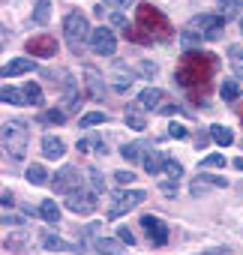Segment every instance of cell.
I'll return each mask as SVG.
<instances>
[{
  "label": "cell",
  "mask_w": 243,
  "mask_h": 255,
  "mask_svg": "<svg viewBox=\"0 0 243 255\" xmlns=\"http://www.w3.org/2000/svg\"><path fill=\"white\" fill-rule=\"evenodd\" d=\"M216 72V54L210 51H183L177 69H174V81L186 90H192V96L207 93V81Z\"/></svg>",
  "instance_id": "cell-1"
},
{
  "label": "cell",
  "mask_w": 243,
  "mask_h": 255,
  "mask_svg": "<svg viewBox=\"0 0 243 255\" xmlns=\"http://www.w3.org/2000/svg\"><path fill=\"white\" fill-rule=\"evenodd\" d=\"M135 21H138V30L150 33V39H159V42H171L174 39V27L171 21L150 3H138L135 9Z\"/></svg>",
  "instance_id": "cell-2"
},
{
  "label": "cell",
  "mask_w": 243,
  "mask_h": 255,
  "mask_svg": "<svg viewBox=\"0 0 243 255\" xmlns=\"http://www.w3.org/2000/svg\"><path fill=\"white\" fill-rule=\"evenodd\" d=\"M90 24H87V18L81 15V12H69L66 18H63V39H66V45L75 51V54H81V48H84V42L90 39Z\"/></svg>",
  "instance_id": "cell-3"
},
{
  "label": "cell",
  "mask_w": 243,
  "mask_h": 255,
  "mask_svg": "<svg viewBox=\"0 0 243 255\" xmlns=\"http://www.w3.org/2000/svg\"><path fill=\"white\" fill-rule=\"evenodd\" d=\"M24 141H27V129L21 120L3 123V147H6V153H12V159L24 156Z\"/></svg>",
  "instance_id": "cell-4"
},
{
  "label": "cell",
  "mask_w": 243,
  "mask_h": 255,
  "mask_svg": "<svg viewBox=\"0 0 243 255\" xmlns=\"http://www.w3.org/2000/svg\"><path fill=\"white\" fill-rule=\"evenodd\" d=\"M51 189H54V192H60V195L78 192V189H81V174H78L72 165H63V168L54 174V180H51Z\"/></svg>",
  "instance_id": "cell-5"
},
{
  "label": "cell",
  "mask_w": 243,
  "mask_h": 255,
  "mask_svg": "<svg viewBox=\"0 0 243 255\" xmlns=\"http://www.w3.org/2000/svg\"><path fill=\"white\" fill-rule=\"evenodd\" d=\"M144 198H147V192H141V189H129V192H120V195L114 198L111 210H108V219H117V216H123L126 210L138 207V204H141Z\"/></svg>",
  "instance_id": "cell-6"
},
{
  "label": "cell",
  "mask_w": 243,
  "mask_h": 255,
  "mask_svg": "<svg viewBox=\"0 0 243 255\" xmlns=\"http://www.w3.org/2000/svg\"><path fill=\"white\" fill-rule=\"evenodd\" d=\"M90 48H93L99 57H111V54L117 51V36H114V30L96 27V30L90 33Z\"/></svg>",
  "instance_id": "cell-7"
},
{
  "label": "cell",
  "mask_w": 243,
  "mask_h": 255,
  "mask_svg": "<svg viewBox=\"0 0 243 255\" xmlns=\"http://www.w3.org/2000/svg\"><path fill=\"white\" fill-rule=\"evenodd\" d=\"M24 51H27L30 57H54V54H57V39H54L51 33L30 36L27 45H24Z\"/></svg>",
  "instance_id": "cell-8"
},
{
  "label": "cell",
  "mask_w": 243,
  "mask_h": 255,
  "mask_svg": "<svg viewBox=\"0 0 243 255\" xmlns=\"http://www.w3.org/2000/svg\"><path fill=\"white\" fill-rule=\"evenodd\" d=\"M141 228H144V234L150 237V243L153 246H165L168 243V225L162 222V219H156V216H141Z\"/></svg>",
  "instance_id": "cell-9"
},
{
  "label": "cell",
  "mask_w": 243,
  "mask_h": 255,
  "mask_svg": "<svg viewBox=\"0 0 243 255\" xmlns=\"http://www.w3.org/2000/svg\"><path fill=\"white\" fill-rule=\"evenodd\" d=\"M66 207H69L72 213L90 216V213L96 210V195H90V192H69V195H66Z\"/></svg>",
  "instance_id": "cell-10"
},
{
  "label": "cell",
  "mask_w": 243,
  "mask_h": 255,
  "mask_svg": "<svg viewBox=\"0 0 243 255\" xmlns=\"http://www.w3.org/2000/svg\"><path fill=\"white\" fill-rule=\"evenodd\" d=\"M219 24H228L222 15H210V12H204V15H195L192 21H189V30L192 33H198V36H204V33H210L213 27H219Z\"/></svg>",
  "instance_id": "cell-11"
},
{
  "label": "cell",
  "mask_w": 243,
  "mask_h": 255,
  "mask_svg": "<svg viewBox=\"0 0 243 255\" xmlns=\"http://www.w3.org/2000/svg\"><path fill=\"white\" fill-rule=\"evenodd\" d=\"M36 69V63H33V57H15V60H9L6 66H3V78H15V75H24V72H33Z\"/></svg>",
  "instance_id": "cell-12"
},
{
  "label": "cell",
  "mask_w": 243,
  "mask_h": 255,
  "mask_svg": "<svg viewBox=\"0 0 243 255\" xmlns=\"http://www.w3.org/2000/svg\"><path fill=\"white\" fill-rule=\"evenodd\" d=\"M165 99V93L159 90V87H144L141 93H138V105L144 108V111H153V108H159V102Z\"/></svg>",
  "instance_id": "cell-13"
},
{
  "label": "cell",
  "mask_w": 243,
  "mask_h": 255,
  "mask_svg": "<svg viewBox=\"0 0 243 255\" xmlns=\"http://www.w3.org/2000/svg\"><path fill=\"white\" fill-rule=\"evenodd\" d=\"M63 153H66L63 138H57V135H45V138H42V156H48V159H60Z\"/></svg>",
  "instance_id": "cell-14"
},
{
  "label": "cell",
  "mask_w": 243,
  "mask_h": 255,
  "mask_svg": "<svg viewBox=\"0 0 243 255\" xmlns=\"http://www.w3.org/2000/svg\"><path fill=\"white\" fill-rule=\"evenodd\" d=\"M144 150H150V141H132V144L120 147V156L126 162H138V159H144Z\"/></svg>",
  "instance_id": "cell-15"
},
{
  "label": "cell",
  "mask_w": 243,
  "mask_h": 255,
  "mask_svg": "<svg viewBox=\"0 0 243 255\" xmlns=\"http://www.w3.org/2000/svg\"><path fill=\"white\" fill-rule=\"evenodd\" d=\"M96 249L102 255H126V243L123 240H111V237H99L96 240Z\"/></svg>",
  "instance_id": "cell-16"
},
{
  "label": "cell",
  "mask_w": 243,
  "mask_h": 255,
  "mask_svg": "<svg viewBox=\"0 0 243 255\" xmlns=\"http://www.w3.org/2000/svg\"><path fill=\"white\" fill-rule=\"evenodd\" d=\"M210 138H213L219 147H231V144H234V132L228 129V126H222V123H213V126H210Z\"/></svg>",
  "instance_id": "cell-17"
},
{
  "label": "cell",
  "mask_w": 243,
  "mask_h": 255,
  "mask_svg": "<svg viewBox=\"0 0 243 255\" xmlns=\"http://www.w3.org/2000/svg\"><path fill=\"white\" fill-rule=\"evenodd\" d=\"M165 159H168V156H162V150H153V153H147V156H144V171L156 177L159 171H165Z\"/></svg>",
  "instance_id": "cell-18"
},
{
  "label": "cell",
  "mask_w": 243,
  "mask_h": 255,
  "mask_svg": "<svg viewBox=\"0 0 243 255\" xmlns=\"http://www.w3.org/2000/svg\"><path fill=\"white\" fill-rule=\"evenodd\" d=\"M126 126H129V129H147V120H144V114H141V105H138V102L126 108Z\"/></svg>",
  "instance_id": "cell-19"
},
{
  "label": "cell",
  "mask_w": 243,
  "mask_h": 255,
  "mask_svg": "<svg viewBox=\"0 0 243 255\" xmlns=\"http://www.w3.org/2000/svg\"><path fill=\"white\" fill-rule=\"evenodd\" d=\"M216 3H219V15H222L225 21L237 18L240 9H243V0H216Z\"/></svg>",
  "instance_id": "cell-20"
},
{
  "label": "cell",
  "mask_w": 243,
  "mask_h": 255,
  "mask_svg": "<svg viewBox=\"0 0 243 255\" xmlns=\"http://www.w3.org/2000/svg\"><path fill=\"white\" fill-rule=\"evenodd\" d=\"M39 216H42L45 222L57 225V222H60V207H57V201H42V204H39Z\"/></svg>",
  "instance_id": "cell-21"
},
{
  "label": "cell",
  "mask_w": 243,
  "mask_h": 255,
  "mask_svg": "<svg viewBox=\"0 0 243 255\" xmlns=\"http://www.w3.org/2000/svg\"><path fill=\"white\" fill-rule=\"evenodd\" d=\"M42 246H45L48 252H81V249H75V246H69L66 240H60V237H54V234H48V237L42 240Z\"/></svg>",
  "instance_id": "cell-22"
},
{
  "label": "cell",
  "mask_w": 243,
  "mask_h": 255,
  "mask_svg": "<svg viewBox=\"0 0 243 255\" xmlns=\"http://www.w3.org/2000/svg\"><path fill=\"white\" fill-rule=\"evenodd\" d=\"M0 99H3L6 105H24L27 102V93H21V90H15V87H3V90H0Z\"/></svg>",
  "instance_id": "cell-23"
},
{
  "label": "cell",
  "mask_w": 243,
  "mask_h": 255,
  "mask_svg": "<svg viewBox=\"0 0 243 255\" xmlns=\"http://www.w3.org/2000/svg\"><path fill=\"white\" fill-rule=\"evenodd\" d=\"M27 183H33V186H45V183H48V171H45L39 162H33V165L27 168Z\"/></svg>",
  "instance_id": "cell-24"
},
{
  "label": "cell",
  "mask_w": 243,
  "mask_h": 255,
  "mask_svg": "<svg viewBox=\"0 0 243 255\" xmlns=\"http://www.w3.org/2000/svg\"><path fill=\"white\" fill-rule=\"evenodd\" d=\"M48 18H51V3H48V0H36L33 21H36V24H48Z\"/></svg>",
  "instance_id": "cell-25"
},
{
  "label": "cell",
  "mask_w": 243,
  "mask_h": 255,
  "mask_svg": "<svg viewBox=\"0 0 243 255\" xmlns=\"http://www.w3.org/2000/svg\"><path fill=\"white\" fill-rule=\"evenodd\" d=\"M105 120H108L105 111H90V114H84V117L78 120V126H81V129H90V126H99V123H105Z\"/></svg>",
  "instance_id": "cell-26"
},
{
  "label": "cell",
  "mask_w": 243,
  "mask_h": 255,
  "mask_svg": "<svg viewBox=\"0 0 243 255\" xmlns=\"http://www.w3.org/2000/svg\"><path fill=\"white\" fill-rule=\"evenodd\" d=\"M3 249H12V252H27V237L24 234H9L3 240Z\"/></svg>",
  "instance_id": "cell-27"
},
{
  "label": "cell",
  "mask_w": 243,
  "mask_h": 255,
  "mask_svg": "<svg viewBox=\"0 0 243 255\" xmlns=\"http://www.w3.org/2000/svg\"><path fill=\"white\" fill-rule=\"evenodd\" d=\"M219 93H222V99H225V102H234V99L240 96V87H237V81H234V78H225Z\"/></svg>",
  "instance_id": "cell-28"
},
{
  "label": "cell",
  "mask_w": 243,
  "mask_h": 255,
  "mask_svg": "<svg viewBox=\"0 0 243 255\" xmlns=\"http://www.w3.org/2000/svg\"><path fill=\"white\" fill-rule=\"evenodd\" d=\"M24 93H27V102H30V105H45L42 90H39V84H36V81H27V84H24Z\"/></svg>",
  "instance_id": "cell-29"
},
{
  "label": "cell",
  "mask_w": 243,
  "mask_h": 255,
  "mask_svg": "<svg viewBox=\"0 0 243 255\" xmlns=\"http://www.w3.org/2000/svg\"><path fill=\"white\" fill-rule=\"evenodd\" d=\"M84 84H87V90H90V96H93L96 102H102V99H105V90H102V81H99L96 75H87V81H84Z\"/></svg>",
  "instance_id": "cell-30"
},
{
  "label": "cell",
  "mask_w": 243,
  "mask_h": 255,
  "mask_svg": "<svg viewBox=\"0 0 243 255\" xmlns=\"http://www.w3.org/2000/svg\"><path fill=\"white\" fill-rule=\"evenodd\" d=\"M123 30H126V39H132V42H138V45H147V42H153L150 36H144V30H135V27H129V24H126Z\"/></svg>",
  "instance_id": "cell-31"
},
{
  "label": "cell",
  "mask_w": 243,
  "mask_h": 255,
  "mask_svg": "<svg viewBox=\"0 0 243 255\" xmlns=\"http://www.w3.org/2000/svg\"><path fill=\"white\" fill-rule=\"evenodd\" d=\"M165 174H168L171 180H180V177H183V165H180L177 159H165Z\"/></svg>",
  "instance_id": "cell-32"
},
{
  "label": "cell",
  "mask_w": 243,
  "mask_h": 255,
  "mask_svg": "<svg viewBox=\"0 0 243 255\" xmlns=\"http://www.w3.org/2000/svg\"><path fill=\"white\" fill-rule=\"evenodd\" d=\"M219 165H225V156L222 153H210V156L201 159V168H219Z\"/></svg>",
  "instance_id": "cell-33"
},
{
  "label": "cell",
  "mask_w": 243,
  "mask_h": 255,
  "mask_svg": "<svg viewBox=\"0 0 243 255\" xmlns=\"http://www.w3.org/2000/svg\"><path fill=\"white\" fill-rule=\"evenodd\" d=\"M168 135H171V138H186L189 129H186L183 123H171V126H168Z\"/></svg>",
  "instance_id": "cell-34"
},
{
  "label": "cell",
  "mask_w": 243,
  "mask_h": 255,
  "mask_svg": "<svg viewBox=\"0 0 243 255\" xmlns=\"http://www.w3.org/2000/svg\"><path fill=\"white\" fill-rule=\"evenodd\" d=\"M114 180H117L120 186H126V183H132V180H135V174H132V171H126V168H120V171H114Z\"/></svg>",
  "instance_id": "cell-35"
},
{
  "label": "cell",
  "mask_w": 243,
  "mask_h": 255,
  "mask_svg": "<svg viewBox=\"0 0 243 255\" xmlns=\"http://www.w3.org/2000/svg\"><path fill=\"white\" fill-rule=\"evenodd\" d=\"M87 177H90V186H93V192H102V189H105V180H102V174H99L96 168H93Z\"/></svg>",
  "instance_id": "cell-36"
},
{
  "label": "cell",
  "mask_w": 243,
  "mask_h": 255,
  "mask_svg": "<svg viewBox=\"0 0 243 255\" xmlns=\"http://www.w3.org/2000/svg\"><path fill=\"white\" fill-rule=\"evenodd\" d=\"M117 240H123L126 246H132V243H135V234H132L126 225H120V228H117Z\"/></svg>",
  "instance_id": "cell-37"
},
{
  "label": "cell",
  "mask_w": 243,
  "mask_h": 255,
  "mask_svg": "<svg viewBox=\"0 0 243 255\" xmlns=\"http://www.w3.org/2000/svg\"><path fill=\"white\" fill-rule=\"evenodd\" d=\"M45 120H48V123H63V120H66V111L51 108V111H45Z\"/></svg>",
  "instance_id": "cell-38"
},
{
  "label": "cell",
  "mask_w": 243,
  "mask_h": 255,
  "mask_svg": "<svg viewBox=\"0 0 243 255\" xmlns=\"http://www.w3.org/2000/svg\"><path fill=\"white\" fill-rule=\"evenodd\" d=\"M159 189H162L165 195H177V180H162Z\"/></svg>",
  "instance_id": "cell-39"
},
{
  "label": "cell",
  "mask_w": 243,
  "mask_h": 255,
  "mask_svg": "<svg viewBox=\"0 0 243 255\" xmlns=\"http://www.w3.org/2000/svg\"><path fill=\"white\" fill-rule=\"evenodd\" d=\"M222 30H225V24H219V27H213L210 33H204V39H207V42H216V39H222Z\"/></svg>",
  "instance_id": "cell-40"
},
{
  "label": "cell",
  "mask_w": 243,
  "mask_h": 255,
  "mask_svg": "<svg viewBox=\"0 0 243 255\" xmlns=\"http://www.w3.org/2000/svg\"><path fill=\"white\" fill-rule=\"evenodd\" d=\"M228 57L240 63V60H243V45H228Z\"/></svg>",
  "instance_id": "cell-41"
},
{
  "label": "cell",
  "mask_w": 243,
  "mask_h": 255,
  "mask_svg": "<svg viewBox=\"0 0 243 255\" xmlns=\"http://www.w3.org/2000/svg\"><path fill=\"white\" fill-rule=\"evenodd\" d=\"M198 39H204V36H198V33H192V30H186V33H183V45H186V48H189V45H195Z\"/></svg>",
  "instance_id": "cell-42"
},
{
  "label": "cell",
  "mask_w": 243,
  "mask_h": 255,
  "mask_svg": "<svg viewBox=\"0 0 243 255\" xmlns=\"http://www.w3.org/2000/svg\"><path fill=\"white\" fill-rule=\"evenodd\" d=\"M159 111H162V114H177V111H183V108H180L177 102H165V105H159Z\"/></svg>",
  "instance_id": "cell-43"
},
{
  "label": "cell",
  "mask_w": 243,
  "mask_h": 255,
  "mask_svg": "<svg viewBox=\"0 0 243 255\" xmlns=\"http://www.w3.org/2000/svg\"><path fill=\"white\" fill-rule=\"evenodd\" d=\"M210 141H213V138H210V132H201V135L195 138V147H198V150H204V147H207Z\"/></svg>",
  "instance_id": "cell-44"
},
{
  "label": "cell",
  "mask_w": 243,
  "mask_h": 255,
  "mask_svg": "<svg viewBox=\"0 0 243 255\" xmlns=\"http://www.w3.org/2000/svg\"><path fill=\"white\" fill-rule=\"evenodd\" d=\"M111 24H114V27H126V18L120 15V12H114V15H111Z\"/></svg>",
  "instance_id": "cell-45"
},
{
  "label": "cell",
  "mask_w": 243,
  "mask_h": 255,
  "mask_svg": "<svg viewBox=\"0 0 243 255\" xmlns=\"http://www.w3.org/2000/svg\"><path fill=\"white\" fill-rule=\"evenodd\" d=\"M141 72H144V75H156V66H153V63H147V60H144V63H141Z\"/></svg>",
  "instance_id": "cell-46"
},
{
  "label": "cell",
  "mask_w": 243,
  "mask_h": 255,
  "mask_svg": "<svg viewBox=\"0 0 243 255\" xmlns=\"http://www.w3.org/2000/svg\"><path fill=\"white\" fill-rule=\"evenodd\" d=\"M3 225H18V219H15V216H9V213H3Z\"/></svg>",
  "instance_id": "cell-47"
},
{
  "label": "cell",
  "mask_w": 243,
  "mask_h": 255,
  "mask_svg": "<svg viewBox=\"0 0 243 255\" xmlns=\"http://www.w3.org/2000/svg\"><path fill=\"white\" fill-rule=\"evenodd\" d=\"M105 3H114V6H129L132 0H105Z\"/></svg>",
  "instance_id": "cell-48"
},
{
  "label": "cell",
  "mask_w": 243,
  "mask_h": 255,
  "mask_svg": "<svg viewBox=\"0 0 243 255\" xmlns=\"http://www.w3.org/2000/svg\"><path fill=\"white\" fill-rule=\"evenodd\" d=\"M201 255H231L228 249H216V252H201Z\"/></svg>",
  "instance_id": "cell-49"
},
{
  "label": "cell",
  "mask_w": 243,
  "mask_h": 255,
  "mask_svg": "<svg viewBox=\"0 0 243 255\" xmlns=\"http://www.w3.org/2000/svg\"><path fill=\"white\" fill-rule=\"evenodd\" d=\"M234 168H237V171H243V159H234Z\"/></svg>",
  "instance_id": "cell-50"
},
{
  "label": "cell",
  "mask_w": 243,
  "mask_h": 255,
  "mask_svg": "<svg viewBox=\"0 0 243 255\" xmlns=\"http://www.w3.org/2000/svg\"><path fill=\"white\" fill-rule=\"evenodd\" d=\"M240 30H243V15H240Z\"/></svg>",
  "instance_id": "cell-51"
}]
</instances>
